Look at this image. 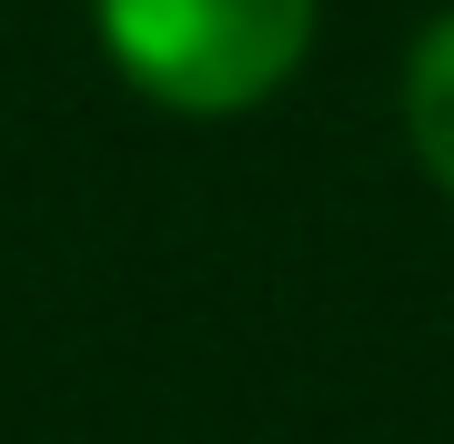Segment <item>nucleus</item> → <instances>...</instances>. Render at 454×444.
I'll use <instances>...</instances> for the list:
<instances>
[{
	"instance_id": "f257e3e1",
	"label": "nucleus",
	"mask_w": 454,
	"mask_h": 444,
	"mask_svg": "<svg viewBox=\"0 0 454 444\" xmlns=\"http://www.w3.org/2000/svg\"><path fill=\"white\" fill-rule=\"evenodd\" d=\"M91 20L131 91L172 112H243L293 82L313 41V0H91Z\"/></svg>"
},
{
	"instance_id": "f03ea898",
	"label": "nucleus",
	"mask_w": 454,
	"mask_h": 444,
	"mask_svg": "<svg viewBox=\"0 0 454 444\" xmlns=\"http://www.w3.org/2000/svg\"><path fill=\"white\" fill-rule=\"evenodd\" d=\"M404 132H414V162L454 192V11L414 41V71H404Z\"/></svg>"
}]
</instances>
